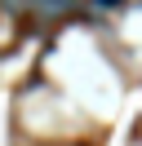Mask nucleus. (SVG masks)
Listing matches in <instances>:
<instances>
[{"label":"nucleus","instance_id":"2","mask_svg":"<svg viewBox=\"0 0 142 146\" xmlns=\"http://www.w3.org/2000/svg\"><path fill=\"white\" fill-rule=\"evenodd\" d=\"M98 5H120V0H98Z\"/></svg>","mask_w":142,"mask_h":146},{"label":"nucleus","instance_id":"1","mask_svg":"<svg viewBox=\"0 0 142 146\" xmlns=\"http://www.w3.org/2000/svg\"><path fill=\"white\" fill-rule=\"evenodd\" d=\"M22 5H31V9H67L76 0H22Z\"/></svg>","mask_w":142,"mask_h":146}]
</instances>
